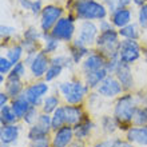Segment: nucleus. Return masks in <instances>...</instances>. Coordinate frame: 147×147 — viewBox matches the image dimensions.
Returning a JSON list of instances; mask_svg holds the SVG:
<instances>
[{"mask_svg": "<svg viewBox=\"0 0 147 147\" xmlns=\"http://www.w3.org/2000/svg\"><path fill=\"white\" fill-rule=\"evenodd\" d=\"M136 109H138L136 107V102L134 99V96L130 95V94L123 95L122 98L118 99L115 105V111H114V118L118 122L119 128H124V130L127 128L126 126H128L132 122Z\"/></svg>", "mask_w": 147, "mask_h": 147, "instance_id": "obj_1", "label": "nucleus"}, {"mask_svg": "<svg viewBox=\"0 0 147 147\" xmlns=\"http://www.w3.org/2000/svg\"><path fill=\"white\" fill-rule=\"evenodd\" d=\"M75 12L83 20H103L107 15V8L95 0H80L75 3Z\"/></svg>", "mask_w": 147, "mask_h": 147, "instance_id": "obj_2", "label": "nucleus"}, {"mask_svg": "<svg viewBox=\"0 0 147 147\" xmlns=\"http://www.w3.org/2000/svg\"><path fill=\"white\" fill-rule=\"evenodd\" d=\"M118 32L114 30L106 32H100L96 39V46L102 51V55L107 56L109 59L119 58V46L120 42L118 40Z\"/></svg>", "mask_w": 147, "mask_h": 147, "instance_id": "obj_3", "label": "nucleus"}, {"mask_svg": "<svg viewBox=\"0 0 147 147\" xmlns=\"http://www.w3.org/2000/svg\"><path fill=\"white\" fill-rule=\"evenodd\" d=\"M59 91L63 94L64 99L70 105H79L88 91V86L82 82H64L59 84Z\"/></svg>", "mask_w": 147, "mask_h": 147, "instance_id": "obj_4", "label": "nucleus"}, {"mask_svg": "<svg viewBox=\"0 0 147 147\" xmlns=\"http://www.w3.org/2000/svg\"><path fill=\"white\" fill-rule=\"evenodd\" d=\"M140 56V47L135 40L124 39L119 46V60L127 64H131L138 60Z\"/></svg>", "mask_w": 147, "mask_h": 147, "instance_id": "obj_5", "label": "nucleus"}, {"mask_svg": "<svg viewBox=\"0 0 147 147\" xmlns=\"http://www.w3.org/2000/svg\"><path fill=\"white\" fill-rule=\"evenodd\" d=\"M74 32H75V24H74V19L70 16V18H60L58 23L54 26L51 34L59 40L70 42L74 36Z\"/></svg>", "mask_w": 147, "mask_h": 147, "instance_id": "obj_6", "label": "nucleus"}, {"mask_svg": "<svg viewBox=\"0 0 147 147\" xmlns=\"http://www.w3.org/2000/svg\"><path fill=\"white\" fill-rule=\"evenodd\" d=\"M63 9L56 5H47L43 8L42 18H40V27L44 32H48L54 28V26L58 23V20L62 18Z\"/></svg>", "mask_w": 147, "mask_h": 147, "instance_id": "obj_7", "label": "nucleus"}, {"mask_svg": "<svg viewBox=\"0 0 147 147\" xmlns=\"http://www.w3.org/2000/svg\"><path fill=\"white\" fill-rule=\"evenodd\" d=\"M48 92V84L47 83H43V82H38L35 84L30 86L28 88H26L24 91V96L30 102V105L31 106H39L40 103H43L42 99L43 96Z\"/></svg>", "mask_w": 147, "mask_h": 147, "instance_id": "obj_8", "label": "nucleus"}, {"mask_svg": "<svg viewBox=\"0 0 147 147\" xmlns=\"http://www.w3.org/2000/svg\"><path fill=\"white\" fill-rule=\"evenodd\" d=\"M98 30H99V28H98L91 20H86V22H83L80 26L78 40H80L86 47L91 46L92 43H96Z\"/></svg>", "mask_w": 147, "mask_h": 147, "instance_id": "obj_9", "label": "nucleus"}, {"mask_svg": "<svg viewBox=\"0 0 147 147\" xmlns=\"http://www.w3.org/2000/svg\"><path fill=\"white\" fill-rule=\"evenodd\" d=\"M74 138H75L74 128L71 127L70 124H64L62 128L56 130L54 138H52V142H51V146L52 147H67L71 144Z\"/></svg>", "mask_w": 147, "mask_h": 147, "instance_id": "obj_10", "label": "nucleus"}, {"mask_svg": "<svg viewBox=\"0 0 147 147\" xmlns=\"http://www.w3.org/2000/svg\"><path fill=\"white\" fill-rule=\"evenodd\" d=\"M122 90H123V87H122V84L119 83L118 79H115V78H112V76H107L105 80L99 84L98 92H99V95H102V96L114 98V96H116V95H119V94L122 92Z\"/></svg>", "mask_w": 147, "mask_h": 147, "instance_id": "obj_11", "label": "nucleus"}, {"mask_svg": "<svg viewBox=\"0 0 147 147\" xmlns=\"http://www.w3.org/2000/svg\"><path fill=\"white\" fill-rule=\"evenodd\" d=\"M115 75L116 79L119 80V83L123 87V90H131L134 87V79H132V74L130 70V64L119 62L115 70Z\"/></svg>", "mask_w": 147, "mask_h": 147, "instance_id": "obj_12", "label": "nucleus"}, {"mask_svg": "<svg viewBox=\"0 0 147 147\" xmlns=\"http://www.w3.org/2000/svg\"><path fill=\"white\" fill-rule=\"evenodd\" d=\"M48 67H50V59L47 58V55L44 52H38L32 63L30 64L31 72L35 78H40L43 75H46Z\"/></svg>", "mask_w": 147, "mask_h": 147, "instance_id": "obj_13", "label": "nucleus"}, {"mask_svg": "<svg viewBox=\"0 0 147 147\" xmlns=\"http://www.w3.org/2000/svg\"><path fill=\"white\" fill-rule=\"evenodd\" d=\"M106 56L102 54H91L88 55L86 60L83 62V71L86 74L88 72H92V71H96V70H100L103 67L106 66Z\"/></svg>", "mask_w": 147, "mask_h": 147, "instance_id": "obj_14", "label": "nucleus"}, {"mask_svg": "<svg viewBox=\"0 0 147 147\" xmlns=\"http://www.w3.org/2000/svg\"><path fill=\"white\" fill-rule=\"evenodd\" d=\"M20 130H22V127L18 126V124H7V126H3L1 130H0L1 143L3 144L15 143L20 135Z\"/></svg>", "mask_w": 147, "mask_h": 147, "instance_id": "obj_15", "label": "nucleus"}, {"mask_svg": "<svg viewBox=\"0 0 147 147\" xmlns=\"http://www.w3.org/2000/svg\"><path fill=\"white\" fill-rule=\"evenodd\" d=\"M127 139L128 142L147 146V126L142 127H130L127 130Z\"/></svg>", "mask_w": 147, "mask_h": 147, "instance_id": "obj_16", "label": "nucleus"}, {"mask_svg": "<svg viewBox=\"0 0 147 147\" xmlns=\"http://www.w3.org/2000/svg\"><path fill=\"white\" fill-rule=\"evenodd\" d=\"M5 92L9 95V98L16 99L18 96H20L23 94V86L20 82V78L13 75V74H8L7 84H5Z\"/></svg>", "mask_w": 147, "mask_h": 147, "instance_id": "obj_17", "label": "nucleus"}, {"mask_svg": "<svg viewBox=\"0 0 147 147\" xmlns=\"http://www.w3.org/2000/svg\"><path fill=\"white\" fill-rule=\"evenodd\" d=\"M64 112H66V123L70 126H75L82 122L84 116L80 106H64Z\"/></svg>", "mask_w": 147, "mask_h": 147, "instance_id": "obj_18", "label": "nucleus"}, {"mask_svg": "<svg viewBox=\"0 0 147 147\" xmlns=\"http://www.w3.org/2000/svg\"><path fill=\"white\" fill-rule=\"evenodd\" d=\"M111 20L115 27L119 28L126 27L127 24L131 23V11L127 9V8H120V9H118V11L112 13Z\"/></svg>", "mask_w": 147, "mask_h": 147, "instance_id": "obj_19", "label": "nucleus"}, {"mask_svg": "<svg viewBox=\"0 0 147 147\" xmlns=\"http://www.w3.org/2000/svg\"><path fill=\"white\" fill-rule=\"evenodd\" d=\"M109 76V71L106 70V67L100 68V70L92 71V72L86 74V84L88 87H99L102 82Z\"/></svg>", "mask_w": 147, "mask_h": 147, "instance_id": "obj_20", "label": "nucleus"}, {"mask_svg": "<svg viewBox=\"0 0 147 147\" xmlns=\"http://www.w3.org/2000/svg\"><path fill=\"white\" fill-rule=\"evenodd\" d=\"M11 107L15 112L16 118H24V115L27 114V111L31 109L30 102L26 99L24 94H22L20 96H18L16 99H13V102L11 103Z\"/></svg>", "mask_w": 147, "mask_h": 147, "instance_id": "obj_21", "label": "nucleus"}, {"mask_svg": "<svg viewBox=\"0 0 147 147\" xmlns=\"http://www.w3.org/2000/svg\"><path fill=\"white\" fill-rule=\"evenodd\" d=\"M70 52H71V58H72L74 63H79L83 59V56L88 54V48L80 42V40H75L74 44L71 46L70 48Z\"/></svg>", "mask_w": 147, "mask_h": 147, "instance_id": "obj_22", "label": "nucleus"}, {"mask_svg": "<svg viewBox=\"0 0 147 147\" xmlns=\"http://www.w3.org/2000/svg\"><path fill=\"white\" fill-rule=\"evenodd\" d=\"M92 126H94L92 122H90V120H87V119H83L82 122L75 124V127H74L75 138H78V139H84V138H87V135L90 134Z\"/></svg>", "mask_w": 147, "mask_h": 147, "instance_id": "obj_23", "label": "nucleus"}, {"mask_svg": "<svg viewBox=\"0 0 147 147\" xmlns=\"http://www.w3.org/2000/svg\"><path fill=\"white\" fill-rule=\"evenodd\" d=\"M51 120H52V130H59L62 128L64 124H66V112H64V107H58L52 112V116H51Z\"/></svg>", "mask_w": 147, "mask_h": 147, "instance_id": "obj_24", "label": "nucleus"}, {"mask_svg": "<svg viewBox=\"0 0 147 147\" xmlns=\"http://www.w3.org/2000/svg\"><path fill=\"white\" fill-rule=\"evenodd\" d=\"M48 132L50 131H47L46 128H43V127H40L38 123L36 124H34L30 130H28V134H27V136H28V139L30 140H40V139H46L47 138V135H48Z\"/></svg>", "mask_w": 147, "mask_h": 147, "instance_id": "obj_25", "label": "nucleus"}, {"mask_svg": "<svg viewBox=\"0 0 147 147\" xmlns=\"http://www.w3.org/2000/svg\"><path fill=\"white\" fill-rule=\"evenodd\" d=\"M44 38V54H52L58 50L59 47V39H56L55 36H52V34H43Z\"/></svg>", "mask_w": 147, "mask_h": 147, "instance_id": "obj_26", "label": "nucleus"}, {"mask_svg": "<svg viewBox=\"0 0 147 147\" xmlns=\"http://www.w3.org/2000/svg\"><path fill=\"white\" fill-rule=\"evenodd\" d=\"M18 119L15 115V112L12 110L11 106H4L1 107V112H0V120H1V124L3 126H7V124H13V122Z\"/></svg>", "mask_w": 147, "mask_h": 147, "instance_id": "obj_27", "label": "nucleus"}, {"mask_svg": "<svg viewBox=\"0 0 147 147\" xmlns=\"http://www.w3.org/2000/svg\"><path fill=\"white\" fill-rule=\"evenodd\" d=\"M119 35L123 36L124 39H130V40H136L138 36H139V31H138V27H136V24L134 23H130L127 24L126 27L120 28L119 30Z\"/></svg>", "mask_w": 147, "mask_h": 147, "instance_id": "obj_28", "label": "nucleus"}, {"mask_svg": "<svg viewBox=\"0 0 147 147\" xmlns=\"http://www.w3.org/2000/svg\"><path fill=\"white\" fill-rule=\"evenodd\" d=\"M58 106H59V98L58 96H54V95L47 96L46 99L43 100V112L51 114V112H54L55 110L58 109Z\"/></svg>", "mask_w": 147, "mask_h": 147, "instance_id": "obj_29", "label": "nucleus"}, {"mask_svg": "<svg viewBox=\"0 0 147 147\" xmlns=\"http://www.w3.org/2000/svg\"><path fill=\"white\" fill-rule=\"evenodd\" d=\"M23 51H24L23 46H15L7 51V58L11 60V63L13 66H15L16 63L20 62V59L23 56Z\"/></svg>", "mask_w": 147, "mask_h": 147, "instance_id": "obj_30", "label": "nucleus"}, {"mask_svg": "<svg viewBox=\"0 0 147 147\" xmlns=\"http://www.w3.org/2000/svg\"><path fill=\"white\" fill-rule=\"evenodd\" d=\"M72 58H68L66 55H58V56H54L51 59V64H55V66H60L63 68H68V67L72 66Z\"/></svg>", "mask_w": 147, "mask_h": 147, "instance_id": "obj_31", "label": "nucleus"}, {"mask_svg": "<svg viewBox=\"0 0 147 147\" xmlns=\"http://www.w3.org/2000/svg\"><path fill=\"white\" fill-rule=\"evenodd\" d=\"M102 127H103V130L106 132H114L116 130V127H119V126H118V122H116L115 118L103 116L102 118Z\"/></svg>", "mask_w": 147, "mask_h": 147, "instance_id": "obj_32", "label": "nucleus"}, {"mask_svg": "<svg viewBox=\"0 0 147 147\" xmlns=\"http://www.w3.org/2000/svg\"><path fill=\"white\" fill-rule=\"evenodd\" d=\"M134 123L138 126H146L147 124V107H138L134 115Z\"/></svg>", "mask_w": 147, "mask_h": 147, "instance_id": "obj_33", "label": "nucleus"}, {"mask_svg": "<svg viewBox=\"0 0 147 147\" xmlns=\"http://www.w3.org/2000/svg\"><path fill=\"white\" fill-rule=\"evenodd\" d=\"M103 1H105V4L107 5V9L111 13H114L120 8H126V5H128L124 0H103Z\"/></svg>", "mask_w": 147, "mask_h": 147, "instance_id": "obj_34", "label": "nucleus"}, {"mask_svg": "<svg viewBox=\"0 0 147 147\" xmlns=\"http://www.w3.org/2000/svg\"><path fill=\"white\" fill-rule=\"evenodd\" d=\"M62 70H63V67H60V66H55V64H51V66L48 67V70H47L46 75H44L46 80H47V82L54 80L55 78H58L59 75H60Z\"/></svg>", "mask_w": 147, "mask_h": 147, "instance_id": "obj_35", "label": "nucleus"}, {"mask_svg": "<svg viewBox=\"0 0 147 147\" xmlns=\"http://www.w3.org/2000/svg\"><path fill=\"white\" fill-rule=\"evenodd\" d=\"M38 118H39V115H38V110H36L35 106H31V109L28 110L27 114L24 115L23 120L26 122V123H28V124H32L36 119H38Z\"/></svg>", "mask_w": 147, "mask_h": 147, "instance_id": "obj_36", "label": "nucleus"}, {"mask_svg": "<svg viewBox=\"0 0 147 147\" xmlns=\"http://www.w3.org/2000/svg\"><path fill=\"white\" fill-rule=\"evenodd\" d=\"M12 67H13V64H12L11 60L8 58H4V56L0 58V74H1V75L11 72Z\"/></svg>", "mask_w": 147, "mask_h": 147, "instance_id": "obj_37", "label": "nucleus"}, {"mask_svg": "<svg viewBox=\"0 0 147 147\" xmlns=\"http://www.w3.org/2000/svg\"><path fill=\"white\" fill-rule=\"evenodd\" d=\"M23 48L26 50V52L28 54H36V50H38V43L34 42V40H27L24 39V42L22 43Z\"/></svg>", "mask_w": 147, "mask_h": 147, "instance_id": "obj_38", "label": "nucleus"}, {"mask_svg": "<svg viewBox=\"0 0 147 147\" xmlns=\"http://www.w3.org/2000/svg\"><path fill=\"white\" fill-rule=\"evenodd\" d=\"M139 24L143 28H147V3L143 4L139 9V16H138Z\"/></svg>", "mask_w": 147, "mask_h": 147, "instance_id": "obj_39", "label": "nucleus"}, {"mask_svg": "<svg viewBox=\"0 0 147 147\" xmlns=\"http://www.w3.org/2000/svg\"><path fill=\"white\" fill-rule=\"evenodd\" d=\"M40 38V34L38 32V30L36 28H28L27 31L24 32V39H27V40H34V42H36L38 39Z\"/></svg>", "mask_w": 147, "mask_h": 147, "instance_id": "obj_40", "label": "nucleus"}, {"mask_svg": "<svg viewBox=\"0 0 147 147\" xmlns=\"http://www.w3.org/2000/svg\"><path fill=\"white\" fill-rule=\"evenodd\" d=\"M11 74H13V75H16V76H19V78L23 76L24 74H26V66H24V63H22V62L16 63L15 66L12 67Z\"/></svg>", "mask_w": 147, "mask_h": 147, "instance_id": "obj_41", "label": "nucleus"}, {"mask_svg": "<svg viewBox=\"0 0 147 147\" xmlns=\"http://www.w3.org/2000/svg\"><path fill=\"white\" fill-rule=\"evenodd\" d=\"M15 34V28L9 27V26H1V36L3 38H8Z\"/></svg>", "mask_w": 147, "mask_h": 147, "instance_id": "obj_42", "label": "nucleus"}, {"mask_svg": "<svg viewBox=\"0 0 147 147\" xmlns=\"http://www.w3.org/2000/svg\"><path fill=\"white\" fill-rule=\"evenodd\" d=\"M31 11L34 15H38V13H40V12L43 11V7H42V0H36V1H34V4H32V8Z\"/></svg>", "mask_w": 147, "mask_h": 147, "instance_id": "obj_43", "label": "nucleus"}, {"mask_svg": "<svg viewBox=\"0 0 147 147\" xmlns=\"http://www.w3.org/2000/svg\"><path fill=\"white\" fill-rule=\"evenodd\" d=\"M30 147H50V142L48 139H40V140H34Z\"/></svg>", "mask_w": 147, "mask_h": 147, "instance_id": "obj_44", "label": "nucleus"}, {"mask_svg": "<svg viewBox=\"0 0 147 147\" xmlns=\"http://www.w3.org/2000/svg\"><path fill=\"white\" fill-rule=\"evenodd\" d=\"M99 30H100V32L110 31V30H112V26H111V23H110L109 20H100V24H99Z\"/></svg>", "mask_w": 147, "mask_h": 147, "instance_id": "obj_45", "label": "nucleus"}, {"mask_svg": "<svg viewBox=\"0 0 147 147\" xmlns=\"http://www.w3.org/2000/svg\"><path fill=\"white\" fill-rule=\"evenodd\" d=\"M111 147H134L131 143H128V142H122L120 139H115L112 142Z\"/></svg>", "mask_w": 147, "mask_h": 147, "instance_id": "obj_46", "label": "nucleus"}, {"mask_svg": "<svg viewBox=\"0 0 147 147\" xmlns=\"http://www.w3.org/2000/svg\"><path fill=\"white\" fill-rule=\"evenodd\" d=\"M8 98H9V95H8L7 92H1V94H0V106H1V107L7 106Z\"/></svg>", "mask_w": 147, "mask_h": 147, "instance_id": "obj_47", "label": "nucleus"}, {"mask_svg": "<svg viewBox=\"0 0 147 147\" xmlns=\"http://www.w3.org/2000/svg\"><path fill=\"white\" fill-rule=\"evenodd\" d=\"M19 3H20V5H22L24 9H31L34 1H31V0H19Z\"/></svg>", "mask_w": 147, "mask_h": 147, "instance_id": "obj_48", "label": "nucleus"}, {"mask_svg": "<svg viewBox=\"0 0 147 147\" xmlns=\"http://www.w3.org/2000/svg\"><path fill=\"white\" fill-rule=\"evenodd\" d=\"M112 142H110V140H106V142H102V143H98L95 144L94 147H111Z\"/></svg>", "mask_w": 147, "mask_h": 147, "instance_id": "obj_49", "label": "nucleus"}, {"mask_svg": "<svg viewBox=\"0 0 147 147\" xmlns=\"http://www.w3.org/2000/svg\"><path fill=\"white\" fill-rule=\"evenodd\" d=\"M132 1H134L136 5H140V7H142L143 4H146V0H132Z\"/></svg>", "mask_w": 147, "mask_h": 147, "instance_id": "obj_50", "label": "nucleus"}, {"mask_svg": "<svg viewBox=\"0 0 147 147\" xmlns=\"http://www.w3.org/2000/svg\"><path fill=\"white\" fill-rule=\"evenodd\" d=\"M71 147H83V146H82V144H79V143H75V144H72Z\"/></svg>", "mask_w": 147, "mask_h": 147, "instance_id": "obj_51", "label": "nucleus"}, {"mask_svg": "<svg viewBox=\"0 0 147 147\" xmlns=\"http://www.w3.org/2000/svg\"><path fill=\"white\" fill-rule=\"evenodd\" d=\"M3 80H4V76L3 75H0V83H3Z\"/></svg>", "mask_w": 147, "mask_h": 147, "instance_id": "obj_52", "label": "nucleus"}, {"mask_svg": "<svg viewBox=\"0 0 147 147\" xmlns=\"http://www.w3.org/2000/svg\"><path fill=\"white\" fill-rule=\"evenodd\" d=\"M124 1H126L127 4H130V1H131V0H124Z\"/></svg>", "mask_w": 147, "mask_h": 147, "instance_id": "obj_53", "label": "nucleus"}]
</instances>
